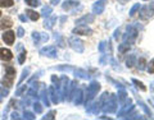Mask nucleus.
I'll use <instances>...</instances> for the list:
<instances>
[{
	"instance_id": "f257e3e1",
	"label": "nucleus",
	"mask_w": 154,
	"mask_h": 120,
	"mask_svg": "<svg viewBox=\"0 0 154 120\" xmlns=\"http://www.w3.org/2000/svg\"><path fill=\"white\" fill-rule=\"evenodd\" d=\"M14 38H15V35L12 31H8V32H5L4 35H3V40H4V42H7L8 45H12V43L14 42Z\"/></svg>"
},
{
	"instance_id": "f03ea898",
	"label": "nucleus",
	"mask_w": 154,
	"mask_h": 120,
	"mask_svg": "<svg viewBox=\"0 0 154 120\" xmlns=\"http://www.w3.org/2000/svg\"><path fill=\"white\" fill-rule=\"evenodd\" d=\"M105 3H107V0H100L99 3H96V4L92 7V12H94L95 14H100L105 8Z\"/></svg>"
},
{
	"instance_id": "7ed1b4c3",
	"label": "nucleus",
	"mask_w": 154,
	"mask_h": 120,
	"mask_svg": "<svg viewBox=\"0 0 154 120\" xmlns=\"http://www.w3.org/2000/svg\"><path fill=\"white\" fill-rule=\"evenodd\" d=\"M13 58V54L10 50H8V49H0V59L1 60H10V59Z\"/></svg>"
},
{
	"instance_id": "20e7f679",
	"label": "nucleus",
	"mask_w": 154,
	"mask_h": 120,
	"mask_svg": "<svg viewBox=\"0 0 154 120\" xmlns=\"http://www.w3.org/2000/svg\"><path fill=\"white\" fill-rule=\"evenodd\" d=\"M71 45H72V47H73L76 51H78V52H82V50H84V46H82V41L76 40L74 37L71 38Z\"/></svg>"
},
{
	"instance_id": "39448f33",
	"label": "nucleus",
	"mask_w": 154,
	"mask_h": 120,
	"mask_svg": "<svg viewBox=\"0 0 154 120\" xmlns=\"http://www.w3.org/2000/svg\"><path fill=\"white\" fill-rule=\"evenodd\" d=\"M73 33H77V35H84V36H87V35H91L92 31L87 27H77L73 30Z\"/></svg>"
},
{
	"instance_id": "423d86ee",
	"label": "nucleus",
	"mask_w": 154,
	"mask_h": 120,
	"mask_svg": "<svg viewBox=\"0 0 154 120\" xmlns=\"http://www.w3.org/2000/svg\"><path fill=\"white\" fill-rule=\"evenodd\" d=\"M153 10L150 9V8L149 7H145V8H143V9H141V13H140V18L141 19H148L149 17H151V15H153Z\"/></svg>"
},
{
	"instance_id": "0eeeda50",
	"label": "nucleus",
	"mask_w": 154,
	"mask_h": 120,
	"mask_svg": "<svg viewBox=\"0 0 154 120\" xmlns=\"http://www.w3.org/2000/svg\"><path fill=\"white\" fill-rule=\"evenodd\" d=\"M99 88H100V84L99 83H96V82H92L91 84L89 86V94H90V97H94V94L96 93L98 91H99Z\"/></svg>"
},
{
	"instance_id": "6e6552de",
	"label": "nucleus",
	"mask_w": 154,
	"mask_h": 120,
	"mask_svg": "<svg viewBox=\"0 0 154 120\" xmlns=\"http://www.w3.org/2000/svg\"><path fill=\"white\" fill-rule=\"evenodd\" d=\"M13 22L10 18H5V19H3L1 22H0V30H5V28H9L12 27Z\"/></svg>"
},
{
	"instance_id": "1a4fd4ad",
	"label": "nucleus",
	"mask_w": 154,
	"mask_h": 120,
	"mask_svg": "<svg viewBox=\"0 0 154 120\" xmlns=\"http://www.w3.org/2000/svg\"><path fill=\"white\" fill-rule=\"evenodd\" d=\"M92 20H94V17H92V15H89V17H87V15H85L84 18H81V19H78L77 20V24H80L81 26L82 23H85V22H92Z\"/></svg>"
},
{
	"instance_id": "9d476101",
	"label": "nucleus",
	"mask_w": 154,
	"mask_h": 120,
	"mask_svg": "<svg viewBox=\"0 0 154 120\" xmlns=\"http://www.w3.org/2000/svg\"><path fill=\"white\" fill-rule=\"evenodd\" d=\"M13 0H0V7H3V8H9V7H12L13 5Z\"/></svg>"
},
{
	"instance_id": "9b49d317",
	"label": "nucleus",
	"mask_w": 154,
	"mask_h": 120,
	"mask_svg": "<svg viewBox=\"0 0 154 120\" xmlns=\"http://www.w3.org/2000/svg\"><path fill=\"white\" fill-rule=\"evenodd\" d=\"M27 14H28V17L31 18L32 20H37L38 19V13H36V12H33V10H27Z\"/></svg>"
},
{
	"instance_id": "f8f14e48",
	"label": "nucleus",
	"mask_w": 154,
	"mask_h": 120,
	"mask_svg": "<svg viewBox=\"0 0 154 120\" xmlns=\"http://www.w3.org/2000/svg\"><path fill=\"white\" fill-rule=\"evenodd\" d=\"M133 64H135V56L131 55L130 59H127V66L131 68V66H133Z\"/></svg>"
},
{
	"instance_id": "ddd939ff",
	"label": "nucleus",
	"mask_w": 154,
	"mask_h": 120,
	"mask_svg": "<svg viewBox=\"0 0 154 120\" xmlns=\"http://www.w3.org/2000/svg\"><path fill=\"white\" fill-rule=\"evenodd\" d=\"M132 82H133V83H135V84H136V86H137V87H140V89H143V91H146V87L144 86V84L141 83V82L136 81V79H132Z\"/></svg>"
},
{
	"instance_id": "4468645a",
	"label": "nucleus",
	"mask_w": 154,
	"mask_h": 120,
	"mask_svg": "<svg viewBox=\"0 0 154 120\" xmlns=\"http://www.w3.org/2000/svg\"><path fill=\"white\" fill-rule=\"evenodd\" d=\"M26 3H27L28 5H31V7H37L38 5L37 0H26Z\"/></svg>"
},
{
	"instance_id": "2eb2a0df",
	"label": "nucleus",
	"mask_w": 154,
	"mask_h": 120,
	"mask_svg": "<svg viewBox=\"0 0 154 120\" xmlns=\"http://www.w3.org/2000/svg\"><path fill=\"white\" fill-rule=\"evenodd\" d=\"M145 64H146V61H145V59H140V60H139V68L140 69H144L145 68Z\"/></svg>"
},
{
	"instance_id": "dca6fc26",
	"label": "nucleus",
	"mask_w": 154,
	"mask_h": 120,
	"mask_svg": "<svg viewBox=\"0 0 154 120\" xmlns=\"http://www.w3.org/2000/svg\"><path fill=\"white\" fill-rule=\"evenodd\" d=\"M149 73H154V60L149 63Z\"/></svg>"
},
{
	"instance_id": "f3484780",
	"label": "nucleus",
	"mask_w": 154,
	"mask_h": 120,
	"mask_svg": "<svg viewBox=\"0 0 154 120\" xmlns=\"http://www.w3.org/2000/svg\"><path fill=\"white\" fill-rule=\"evenodd\" d=\"M126 50H128V45L123 43V45H121V46H119V51H121V52H125Z\"/></svg>"
},
{
	"instance_id": "a211bd4d",
	"label": "nucleus",
	"mask_w": 154,
	"mask_h": 120,
	"mask_svg": "<svg viewBox=\"0 0 154 120\" xmlns=\"http://www.w3.org/2000/svg\"><path fill=\"white\" fill-rule=\"evenodd\" d=\"M137 9H139V4H136L135 7L131 9V12H130V15H131V17H132V15H135V13H136V10H137Z\"/></svg>"
},
{
	"instance_id": "6ab92c4d",
	"label": "nucleus",
	"mask_w": 154,
	"mask_h": 120,
	"mask_svg": "<svg viewBox=\"0 0 154 120\" xmlns=\"http://www.w3.org/2000/svg\"><path fill=\"white\" fill-rule=\"evenodd\" d=\"M149 8H150V9L154 12V3H151V4H150V7H149Z\"/></svg>"
},
{
	"instance_id": "aec40b11",
	"label": "nucleus",
	"mask_w": 154,
	"mask_h": 120,
	"mask_svg": "<svg viewBox=\"0 0 154 120\" xmlns=\"http://www.w3.org/2000/svg\"><path fill=\"white\" fill-rule=\"evenodd\" d=\"M0 17H1V12H0Z\"/></svg>"
}]
</instances>
